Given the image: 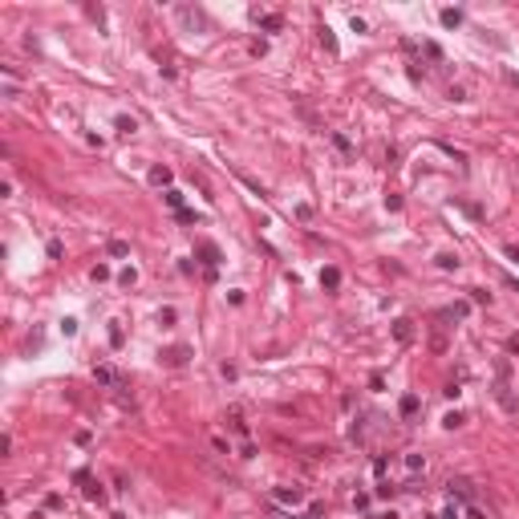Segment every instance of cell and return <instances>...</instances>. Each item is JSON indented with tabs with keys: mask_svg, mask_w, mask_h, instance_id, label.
Returning <instances> with one entry per match:
<instances>
[{
	"mask_svg": "<svg viewBox=\"0 0 519 519\" xmlns=\"http://www.w3.org/2000/svg\"><path fill=\"white\" fill-rule=\"evenodd\" d=\"M223 422L231 426V434H239V438H247V422H243V410L239 405H231L228 414H223Z\"/></svg>",
	"mask_w": 519,
	"mask_h": 519,
	"instance_id": "5",
	"label": "cell"
},
{
	"mask_svg": "<svg viewBox=\"0 0 519 519\" xmlns=\"http://www.w3.org/2000/svg\"><path fill=\"white\" fill-rule=\"evenodd\" d=\"M446 495L450 499H459V503H475V483L470 479H446Z\"/></svg>",
	"mask_w": 519,
	"mask_h": 519,
	"instance_id": "1",
	"label": "cell"
},
{
	"mask_svg": "<svg viewBox=\"0 0 519 519\" xmlns=\"http://www.w3.org/2000/svg\"><path fill=\"white\" fill-rule=\"evenodd\" d=\"M134 280H138V272H134V268H122V272H118V284H126V288H130Z\"/></svg>",
	"mask_w": 519,
	"mask_h": 519,
	"instance_id": "23",
	"label": "cell"
},
{
	"mask_svg": "<svg viewBox=\"0 0 519 519\" xmlns=\"http://www.w3.org/2000/svg\"><path fill=\"white\" fill-rule=\"evenodd\" d=\"M321 284L333 292L337 284H341V268H333V264H329V268H321Z\"/></svg>",
	"mask_w": 519,
	"mask_h": 519,
	"instance_id": "12",
	"label": "cell"
},
{
	"mask_svg": "<svg viewBox=\"0 0 519 519\" xmlns=\"http://www.w3.org/2000/svg\"><path fill=\"white\" fill-rule=\"evenodd\" d=\"M61 333H65V337H73V333H77V321H73V317H65V321H61Z\"/></svg>",
	"mask_w": 519,
	"mask_h": 519,
	"instance_id": "27",
	"label": "cell"
},
{
	"mask_svg": "<svg viewBox=\"0 0 519 519\" xmlns=\"http://www.w3.org/2000/svg\"><path fill=\"white\" fill-rule=\"evenodd\" d=\"M446 98H450V102H462V98H466V89H462V85H450V89H446Z\"/></svg>",
	"mask_w": 519,
	"mask_h": 519,
	"instance_id": "29",
	"label": "cell"
},
{
	"mask_svg": "<svg viewBox=\"0 0 519 519\" xmlns=\"http://www.w3.org/2000/svg\"><path fill=\"white\" fill-rule=\"evenodd\" d=\"M118 130H122V134H134V130H138V122H134L130 114H122V118H118Z\"/></svg>",
	"mask_w": 519,
	"mask_h": 519,
	"instance_id": "20",
	"label": "cell"
},
{
	"mask_svg": "<svg viewBox=\"0 0 519 519\" xmlns=\"http://www.w3.org/2000/svg\"><path fill=\"white\" fill-rule=\"evenodd\" d=\"M159 357H163V361H167V365H183V361H187V357H191V345H171V349H163V353H159Z\"/></svg>",
	"mask_w": 519,
	"mask_h": 519,
	"instance_id": "7",
	"label": "cell"
},
{
	"mask_svg": "<svg viewBox=\"0 0 519 519\" xmlns=\"http://www.w3.org/2000/svg\"><path fill=\"white\" fill-rule=\"evenodd\" d=\"M394 341H402V345H410L414 341V321H394Z\"/></svg>",
	"mask_w": 519,
	"mask_h": 519,
	"instance_id": "10",
	"label": "cell"
},
{
	"mask_svg": "<svg viewBox=\"0 0 519 519\" xmlns=\"http://www.w3.org/2000/svg\"><path fill=\"white\" fill-rule=\"evenodd\" d=\"M89 276H94V280H110V268H106V264H98V268H94Z\"/></svg>",
	"mask_w": 519,
	"mask_h": 519,
	"instance_id": "31",
	"label": "cell"
},
{
	"mask_svg": "<svg viewBox=\"0 0 519 519\" xmlns=\"http://www.w3.org/2000/svg\"><path fill=\"white\" fill-rule=\"evenodd\" d=\"M252 20H256L260 29H268V33H280V29H284V16H280V12H260V8H256Z\"/></svg>",
	"mask_w": 519,
	"mask_h": 519,
	"instance_id": "4",
	"label": "cell"
},
{
	"mask_svg": "<svg viewBox=\"0 0 519 519\" xmlns=\"http://www.w3.org/2000/svg\"><path fill=\"white\" fill-rule=\"evenodd\" d=\"M442 519H459V503H455V499H450V507L442 511Z\"/></svg>",
	"mask_w": 519,
	"mask_h": 519,
	"instance_id": "33",
	"label": "cell"
},
{
	"mask_svg": "<svg viewBox=\"0 0 519 519\" xmlns=\"http://www.w3.org/2000/svg\"><path fill=\"white\" fill-rule=\"evenodd\" d=\"M163 199H167V207H171V211H183V191H174V187H171Z\"/></svg>",
	"mask_w": 519,
	"mask_h": 519,
	"instance_id": "17",
	"label": "cell"
},
{
	"mask_svg": "<svg viewBox=\"0 0 519 519\" xmlns=\"http://www.w3.org/2000/svg\"><path fill=\"white\" fill-rule=\"evenodd\" d=\"M446 317H450V321H466V317H470V300H455V304L446 308Z\"/></svg>",
	"mask_w": 519,
	"mask_h": 519,
	"instance_id": "14",
	"label": "cell"
},
{
	"mask_svg": "<svg viewBox=\"0 0 519 519\" xmlns=\"http://www.w3.org/2000/svg\"><path fill=\"white\" fill-rule=\"evenodd\" d=\"M503 252H507V260H515V264H519V247H515V243H507Z\"/></svg>",
	"mask_w": 519,
	"mask_h": 519,
	"instance_id": "34",
	"label": "cell"
},
{
	"mask_svg": "<svg viewBox=\"0 0 519 519\" xmlns=\"http://www.w3.org/2000/svg\"><path fill=\"white\" fill-rule=\"evenodd\" d=\"M430 349H434V353H446V337H442V333H434V337H430Z\"/></svg>",
	"mask_w": 519,
	"mask_h": 519,
	"instance_id": "26",
	"label": "cell"
},
{
	"mask_svg": "<svg viewBox=\"0 0 519 519\" xmlns=\"http://www.w3.org/2000/svg\"><path fill=\"white\" fill-rule=\"evenodd\" d=\"M470 304H491V292L487 288H470Z\"/></svg>",
	"mask_w": 519,
	"mask_h": 519,
	"instance_id": "21",
	"label": "cell"
},
{
	"mask_svg": "<svg viewBox=\"0 0 519 519\" xmlns=\"http://www.w3.org/2000/svg\"><path fill=\"white\" fill-rule=\"evenodd\" d=\"M507 353H511V357H519V333H511V337H507Z\"/></svg>",
	"mask_w": 519,
	"mask_h": 519,
	"instance_id": "32",
	"label": "cell"
},
{
	"mask_svg": "<svg viewBox=\"0 0 519 519\" xmlns=\"http://www.w3.org/2000/svg\"><path fill=\"white\" fill-rule=\"evenodd\" d=\"M442 426H446V430H455V426H462V414H459V410H450V414L442 418Z\"/></svg>",
	"mask_w": 519,
	"mask_h": 519,
	"instance_id": "24",
	"label": "cell"
},
{
	"mask_svg": "<svg viewBox=\"0 0 519 519\" xmlns=\"http://www.w3.org/2000/svg\"><path fill=\"white\" fill-rule=\"evenodd\" d=\"M434 260H438V268H442V272H455V268H459V256H455V252H438Z\"/></svg>",
	"mask_w": 519,
	"mask_h": 519,
	"instance_id": "15",
	"label": "cell"
},
{
	"mask_svg": "<svg viewBox=\"0 0 519 519\" xmlns=\"http://www.w3.org/2000/svg\"><path fill=\"white\" fill-rule=\"evenodd\" d=\"M94 381H98V386H110V390H122V386H126V377L118 373L114 365H94Z\"/></svg>",
	"mask_w": 519,
	"mask_h": 519,
	"instance_id": "2",
	"label": "cell"
},
{
	"mask_svg": "<svg viewBox=\"0 0 519 519\" xmlns=\"http://www.w3.org/2000/svg\"><path fill=\"white\" fill-rule=\"evenodd\" d=\"M199 256H203V264H207V268H215V264L223 260V252H219L211 239H203V243H199Z\"/></svg>",
	"mask_w": 519,
	"mask_h": 519,
	"instance_id": "8",
	"label": "cell"
},
{
	"mask_svg": "<svg viewBox=\"0 0 519 519\" xmlns=\"http://www.w3.org/2000/svg\"><path fill=\"white\" fill-rule=\"evenodd\" d=\"M146 178H150L154 187H171V167H163V163H159V167H150Z\"/></svg>",
	"mask_w": 519,
	"mask_h": 519,
	"instance_id": "11",
	"label": "cell"
},
{
	"mask_svg": "<svg viewBox=\"0 0 519 519\" xmlns=\"http://www.w3.org/2000/svg\"><path fill=\"white\" fill-rule=\"evenodd\" d=\"M106 252H110V256H130V243H122V239H110V243H106Z\"/></svg>",
	"mask_w": 519,
	"mask_h": 519,
	"instance_id": "19",
	"label": "cell"
},
{
	"mask_svg": "<svg viewBox=\"0 0 519 519\" xmlns=\"http://www.w3.org/2000/svg\"><path fill=\"white\" fill-rule=\"evenodd\" d=\"M272 499H276V503H284V507H296V503L304 499V491H300V487H276V491H272Z\"/></svg>",
	"mask_w": 519,
	"mask_h": 519,
	"instance_id": "6",
	"label": "cell"
},
{
	"mask_svg": "<svg viewBox=\"0 0 519 519\" xmlns=\"http://www.w3.org/2000/svg\"><path fill=\"white\" fill-rule=\"evenodd\" d=\"M405 466L410 470H426V455H405Z\"/></svg>",
	"mask_w": 519,
	"mask_h": 519,
	"instance_id": "22",
	"label": "cell"
},
{
	"mask_svg": "<svg viewBox=\"0 0 519 519\" xmlns=\"http://www.w3.org/2000/svg\"><path fill=\"white\" fill-rule=\"evenodd\" d=\"M73 442H77V446H89V442H94V434H89V430H77V434H73Z\"/></svg>",
	"mask_w": 519,
	"mask_h": 519,
	"instance_id": "28",
	"label": "cell"
},
{
	"mask_svg": "<svg viewBox=\"0 0 519 519\" xmlns=\"http://www.w3.org/2000/svg\"><path fill=\"white\" fill-rule=\"evenodd\" d=\"M77 483L85 487V499H98V503H102V495H106V491H102V483H94L85 470H77Z\"/></svg>",
	"mask_w": 519,
	"mask_h": 519,
	"instance_id": "9",
	"label": "cell"
},
{
	"mask_svg": "<svg viewBox=\"0 0 519 519\" xmlns=\"http://www.w3.org/2000/svg\"><path fill=\"white\" fill-rule=\"evenodd\" d=\"M442 25H446V29H459V25H462V12H459V8H442Z\"/></svg>",
	"mask_w": 519,
	"mask_h": 519,
	"instance_id": "16",
	"label": "cell"
},
{
	"mask_svg": "<svg viewBox=\"0 0 519 519\" xmlns=\"http://www.w3.org/2000/svg\"><path fill=\"white\" fill-rule=\"evenodd\" d=\"M321 41H325V49H329V53H337V37H333V29H329V25H321Z\"/></svg>",
	"mask_w": 519,
	"mask_h": 519,
	"instance_id": "18",
	"label": "cell"
},
{
	"mask_svg": "<svg viewBox=\"0 0 519 519\" xmlns=\"http://www.w3.org/2000/svg\"><path fill=\"white\" fill-rule=\"evenodd\" d=\"M398 410H402V418H414V414L422 410V402H418V394H405L402 402H398Z\"/></svg>",
	"mask_w": 519,
	"mask_h": 519,
	"instance_id": "13",
	"label": "cell"
},
{
	"mask_svg": "<svg viewBox=\"0 0 519 519\" xmlns=\"http://www.w3.org/2000/svg\"><path fill=\"white\" fill-rule=\"evenodd\" d=\"M268 53V41H252V57H264Z\"/></svg>",
	"mask_w": 519,
	"mask_h": 519,
	"instance_id": "30",
	"label": "cell"
},
{
	"mask_svg": "<svg viewBox=\"0 0 519 519\" xmlns=\"http://www.w3.org/2000/svg\"><path fill=\"white\" fill-rule=\"evenodd\" d=\"M333 146H337L341 154H349V150H353V146H349V138H345V134H333Z\"/></svg>",
	"mask_w": 519,
	"mask_h": 519,
	"instance_id": "25",
	"label": "cell"
},
{
	"mask_svg": "<svg viewBox=\"0 0 519 519\" xmlns=\"http://www.w3.org/2000/svg\"><path fill=\"white\" fill-rule=\"evenodd\" d=\"M491 394H495V402L503 405L507 414H515V418H519V402L511 398V386H507V381H495V386H491Z\"/></svg>",
	"mask_w": 519,
	"mask_h": 519,
	"instance_id": "3",
	"label": "cell"
}]
</instances>
